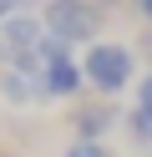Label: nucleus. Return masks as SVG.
<instances>
[{
  "label": "nucleus",
  "instance_id": "obj_9",
  "mask_svg": "<svg viewBox=\"0 0 152 157\" xmlns=\"http://www.w3.org/2000/svg\"><path fill=\"white\" fill-rule=\"evenodd\" d=\"M137 106H142V112L152 117V71L142 76V81H137Z\"/></svg>",
  "mask_w": 152,
  "mask_h": 157
},
{
  "label": "nucleus",
  "instance_id": "obj_4",
  "mask_svg": "<svg viewBox=\"0 0 152 157\" xmlns=\"http://www.w3.org/2000/svg\"><path fill=\"white\" fill-rule=\"evenodd\" d=\"M81 81H86V71L76 61H56V66L41 71V96H76Z\"/></svg>",
  "mask_w": 152,
  "mask_h": 157
},
{
  "label": "nucleus",
  "instance_id": "obj_13",
  "mask_svg": "<svg viewBox=\"0 0 152 157\" xmlns=\"http://www.w3.org/2000/svg\"><path fill=\"white\" fill-rule=\"evenodd\" d=\"M147 46H152V36H147Z\"/></svg>",
  "mask_w": 152,
  "mask_h": 157
},
{
  "label": "nucleus",
  "instance_id": "obj_10",
  "mask_svg": "<svg viewBox=\"0 0 152 157\" xmlns=\"http://www.w3.org/2000/svg\"><path fill=\"white\" fill-rule=\"evenodd\" d=\"M66 157H107V152H101V147L96 142H76V147H71V152Z\"/></svg>",
  "mask_w": 152,
  "mask_h": 157
},
{
  "label": "nucleus",
  "instance_id": "obj_5",
  "mask_svg": "<svg viewBox=\"0 0 152 157\" xmlns=\"http://www.w3.org/2000/svg\"><path fill=\"white\" fill-rule=\"evenodd\" d=\"M0 91H5L10 101H36V96H41V76H30V71H15V66H5V71H0Z\"/></svg>",
  "mask_w": 152,
  "mask_h": 157
},
{
  "label": "nucleus",
  "instance_id": "obj_7",
  "mask_svg": "<svg viewBox=\"0 0 152 157\" xmlns=\"http://www.w3.org/2000/svg\"><path fill=\"white\" fill-rule=\"evenodd\" d=\"M56 61H71V46L46 31V41H41V66H56Z\"/></svg>",
  "mask_w": 152,
  "mask_h": 157
},
{
  "label": "nucleus",
  "instance_id": "obj_3",
  "mask_svg": "<svg viewBox=\"0 0 152 157\" xmlns=\"http://www.w3.org/2000/svg\"><path fill=\"white\" fill-rule=\"evenodd\" d=\"M41 25H46L51 36H61L66 46H76V41H91V36H96L101 10L91 5V0H46Z\"/></svg>",
  "mask_w": 152,
  "mask_h": 157
},
{
  "label": "nucleus",
  "instance_id": "obj_1",
  "mask_svg": "<svg viewBox=\"0 0 152 157\" xmlns=\"http://www.w3.org/2000/svg\"><path fill=\"white\" fill-rule=\"evenodd\" d=\"M41 41H46V25H41L36 15H10V21L0 25V61L15 66V71L41 76L46 71V66H41Z\"/></svg>",
  "mask_w": 152,
  "mask_h": 157
},
{
  "label": "nucleus",
  "instance_id": "obj_2",
  "mask_svg": "<svg viewBox=\"0 0 152 157\" xmlns=\"http://www.w3.org/2000/svg\"><path fill=\"white\" fill-rule=\"evenodd\" d=\"M132 66H137V56H132L127 46H117V41H96V46H86L81 71H86V81L96 86L101 96H117L122 86L132 81Z\"/></svg>",
  "mask_w": 152,
  "mask_h": 157
},
{
  "label": "nucleus",
  "instance_id": "obj_11",
  "mask_svg": "<svg viewBox=\"0 0 152 157\" xmlns=\"http://www.w3.org/2000/svg\"><path fill=\"white\" fill-rule=\"evenodd\" d=\"M10 5H15V0H0V25L10 21Z\"/></svg>",
  "mask_w": 152,
  "mask_h": 157
},
{
  "label": "nucleus",
  "instance_id": "obj_6",
  "mask_svg": "<svg viewBox=\"0 0 152 157\" xmlns=\"http://www.w3.org/2000/svg\"><path fill=\"white\" fill-rule=\"evenodd\" d=\"M111 122H117V112H111L107 101H96V106H81V112H76V132H81V142H96V137L107 132Z\"/></svg>",
  "mask_w": 152,
  "mask_h": 157
},
{
  "label": "nucleus",
  "instance_id": "obj_8",
  "mask_svg": "<svg viewBox=\"0 0 152 157\" xmlns=\"http://www.w3.org/2000/svg\"><path fill=\"white\" fill-rule=\"evenodd\" d=\"M127 127H132V137H137V142H152V117L142 112V106H137V112L127 117Z\"/></svg>",
  "mask_w": 152,
  "mask_h": 157
},
{
  "label": "nucleus",
  "instance_id": "obj_12",
  "mask_svg": "<svg viewBox=\"0 0 152 157\" xmlns=\"http://www.w3.org/2000/svg\"><path fill=\"white\" fill-rule=\"evenodd\" d=\"M137 10H142V15H147V21H152V0H137Z\"/></svg>",
  "mask_w": 152,
  "mask_h": 157
}]
</instances>
